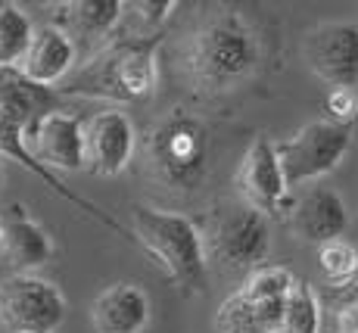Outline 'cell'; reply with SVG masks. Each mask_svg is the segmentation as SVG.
I'll use <instances>...</instances> for the list:
<instances>
[{
	"instance_id": "1",
	"label": "cell",
	"mask_w": 358,
	"mask_h": 333,
	"mask_svg": "<svg viewBox=\"0 0 358 333\" xmlns=\"http://www.w3.org/2000/svg\"><path fill=\"white\" fill-rule=\"evenodd\" d=\"M162 34H128L94 53L78 72L63 81V94L97 97L113 103H143L156 94L159 66L156 47Z\"/></svg>"
},
{
	"instance_id": "2",
	"label": "cell",
	"mask_w": 358,
	"mask_h": 333,
	"mask_svg": "<svg viewBox=\"0 0 358 333\" xmlns=\"http://www.w3.org/2000/svg\"><path fill=\"white\" fill-rule=\"evenodd\" d=\"M262 47L252 25L237 13H218L190 34L184 69L203 94H224L259 69Z\"/></svg>"
},
{
	"instance_id": "3",
	"label": "cell",
	"mask_w": 358,
	"mask_h": 333,
	"mask_svg": "<svg viewBox=\"0 0 358 333\" xmlns=\"http://www.w3.org/2000/svg\"><path fill=\"white\" fill-rule=\"evenodd\" d=\"M134 243L162 268V274L181 293H203L209 283L203 231L194 218L162 212L153 206H134Z\"/></svg>"
},
{
	"instance_id": "4",
	"label": "cell",
	"mask_w": 358,
	"mask_h": 333,
	"mask_svg": "<svg viewBox=\"0 0 358 333\" xmlns=\"http://www.w3.org/2000/svg\"><path fill=\"white\" fill-rule=\"evenodd\" d=\"M147 165L178 193L196 190L209 171V128L190 109L175 106L150 128Z\"/></svg>"
},
{
	"instance_id": "5",
	"label": "cell",
	"mask_w": 358,
	"mask_h": 333,
	"mask_svg": "<svg viewBox=\"0 0 358 333\" xmlns=\"http://www.w3.org/2000/svg\"><path fill=\"white\" fill-rule=\"evenodd\" d=\"M199 231L206 243V259L234 274H252L262 268L271 249L268 215L256 212L246 203H224L212 209Z\"/></svg>"
},
{
	"instance_id": "6",
	"label": "cell",
	"mask_w": 358,
	"mask_h": 333,
	"mask_svg": "<svg viewBox=\"0 0 358 333\" xmlns=\"http://www.w3.org/2000/svg\"><path fill=\"white\" fill-rule=\"evenodd\" d=\"M274 147H278V159L284 165L287 184L299 187L330 175L346 159L349 147H352V125L318 119L302 125L293 137L274 143Z\"/></svg>"
},
{
	"instance_id": "7",
	"label": "cell",
	"mask_w": 358,
	"mask_h": 333,
	"mask_svg": "<svg viewBox=\"0 0 358 333\" xmlns=\"http://www.w3.org/2000/svg\"><path fill=\"white\" fill-rule=\"evenodd\" d=\"M66 318V296L38 274H10L0 283V321L13 333H57Z\"/></svg>"
},
{
	"instance_id": "8",
	"label": "cell",
	"mask_w": 358,
	"mask_h": 333,
	"mask_svg": "<svg viewBox=\"0 0 358 333\" xmlns=\"http://www.w3.org/2000/svg\"><path fill=\"white\" fill-rule=\"evenodd\" d=\"M234 187H237L240 199L256 212L268 215V218L271 215L290 218L296 199L290 197V184H287L284 165L278 159V147L265 134H259L243 153V162L234 175Z\"/></svg>"
},
{
	"instance_id": "9",
	"label": "cell",
	"mask_w": 358,
	"mask_h": 333,
	"mask_svg": "<svg viewBox=\"0 0 358 333\" xmlns=\"http://www.w3.org/2000/svg\"><path fill=\"white\" fill-rule=\"evenodd\" d=\"M306 62L330 87L358 85V25L324 22L306 34Z\"/></svg>"
},
{
	"instance_id": "10",
	"label": "cell",
	"mask_w": 358,
	"mask_h": 333,
	"mask_svg": "<svg viewBox=\"0 0 358 333\" xmlns=\"http://www.w3.org/2000/svg\"><path fill=\"white\" fill-rule=\"evenodd\" d=\"M137 150V131L125 109H103L85 122L87 171L100 178H115L128 169Z\"/></svg>"
},
{
	"instance_id": "11",
	"label": "cell",
	"mask_w": 358,
	"mask_h": 333,
	"mask_svg": "<svg viewBox=\"0 0 358 333\" xmlns=\"http://www.w3.org/2000/svg\"><path fill=\"white\" fill-rule=\"evenodd\" d=\"M31 156L50 171H81L87 169L85 156V122L66 109L44 115L25 131Z\"/></svg>"
},
{
	"instance_id": "12",
	"label": "cell",
	"mask_w": 358,
	"mask_h": 333,
	"mask_svg": "<svg viewBox=\"0 0 358 333\" xmlns=\"http://www.w3.org/2000/svg\"><path fill=\"white\" fill-rule=\"evenodd\" d=\"M287 221H290V231L299 240L327 246L334 240H343L349 227V209L334 187L315 184L293 203V212Z\"/></svg>"
},
{
	"instance_id": "13",
	"label": "cell",
	"mask_w": 358,
	"mask_h": 333,
	"mask_svg": "<svg viewBox=\"0 0 358 333\" xmlns=\"http://www.w3.org/2000/svg\"><path fill=\"white\" fill-rule=\"evenodd\" d=\"M75 59H78L75 41L57 25H44V29L34 31L29 53L19 62V72L34 85L53 87L75 72Z\"/></svg>"
},
{
	"instance_id": "14",
	"label": "cell",
	"mask_w": 358,
	"mask_h": 333,
	"mask_svg": "<svg viewBox=\"0 0 358 333\" xmlns=\"http://www.w3.org/2000/svg\"><path fill=\"white\" fill-rule=\"evenodd\" d=\"M0 218H3V255L16 268V274H31L34 268L50 262V234L31 218L22 203H10L0 212Z\"/></svg>"
},
{
	"instance_id": "15",
	"label": "cell",
	"mask_w": 358,
	"mask_h": 333,
	"mask_svg": "<svg viewBox=\"0 0 358 333\" xmlns=\"http://www.w3.org/2000/svg\"><path fill=\"white\" fill-rule=\"evenodd\" d=\"M91 324L97 333H143L150 324V296L137 283H113L94 299Z\"/></svg>"
},
{
	"instance_id": "16",
	"label": "cell",
	"mask_w": 358,
	"mask_h": 333,
	"mask_svg": "<svg viewBox=\"0 0 358 333\" xmlns=\"http://www.w3.org/2000/svg\"><path fill=\"white\" fill-rule=\"evenodd\" d=\"M57 10V29H63L72 41L109 38L125 16L122 0H75V3H59Z\"/></svg>"
},
{
	"instance_id": "17",
	"label": "cell",
	"mask_w": 358,
	"mask_h": 333,
	"mask_svg": "<svg viewBox=\"0 0 358 333\" xmlns=\"http://www.w3.org/2000/svg\"><path fill=\"white\" fill-rule=\"evenodd\" d=\"M34 25L29 13L16 3L0 6V69H19V62L25 59L34 38Z\"/></svg>"
},
{
	"instance_id": "18",
	"label": "cell",
	"mask_w": 358,
	"mask_h": 333,
	"mask_svg": "<svg viewBox=\"0 0 358 333\" xmlns=\"http://www.w3.org/2000/svg\"><path fill=\"white\" fill-rule=\"evenodd\" d=\"M321 318H324V302L312 290V283L296 281V287L287 296L284 309V327L280 333H321Z\"/></svg>"
},
{
	"instance_id": "19",
	"label": "cell",
	"mask_w": 358,
	"mask_h": 333,
	"mask_svg": "<svg viewBox=\"0 0 358 333\" xmlns=\"http://www.w3.org/2000/svg\"><path fill=\"white\" fill-rule=\"evenodd\" d=\"M296 287V277L284 265H262L252 274H246V283L240 293L252 302H268V299H287L290 290Z\"/></svg>"
},
{
	"instance_id": "20",
	"label": "cell",
	"mask_w": 358,
	"mask_h": 333,
	"mask_svg": "<svg viewBox=\"0 0 358 333\" xmlns=\"http://www.w3.org/2000/svg\"><path fill=\"white\" fill-rule=\"evenodd\" d=\"M215 330L218 333H268V327L262 324L259 309L252 299H246L243 293H231L228 299L218 305L215 315Z\"/></svg>"
},
{
	"instance_id": "21",
	"label": "cell",
	"mask_w": 358,
	"mask_h": 333,
	"mask_svg": "<svg viewBox=\"0 0 358 333\" xmlns=\"http://www.w3.org/2000/svg\"><path fill=\"white\" fill-rule=\"evenodd\" d=\"M318 265L321 274L327 277L330 287H343L358 277V249L346 240H334L318 249Z\"/></svg>"
},
{
	"instance_id": "22",
	"label": "cell",
	"mask_w": 358,
	"mask_h": 333,
	"mask_svg": "<svg viewBox=\"0 0 358 333\" xmlns=\"http://www.w3.org/2000/svg\"><path fill=\"white\" fill-rule=\"evenodd\" d=\"M327 309L334 315L336 333H358V281L330 290Z\"/></svg>"
},
{
	"instance_id": "23",
	"label": "cell",
	"mask_w": 358,
	"mask_h": 333,
	"mask_svg": "<svg viewBox=\"0 0 358 333\" xmlns=\"http://www.w3.org/2000/svg\"><path fill=\"white\" fill-rule=\"evenodd\" d=\"M327 113H330V122L352 125L358 119V94H355V87H334V91L327 94Z\"/></svg>"
},
{
	"instance_id": "24",
	"label": "cell",
	"mask_w": 358,
	"mask_h": 333,
	"mask_svg": "<svg viewBox=\"0 0 358 333\" xmlns=\"http://www.w3.org/2000/svg\"><path fill=\"white\" fill-rule=\"evenodd\" d=\"M131 10H137V19L143 22V29H147V25H156V29H159L165 19L171 16L175 3H134Z\"/></svg>"
},
{
	"instance_id": "25",
	"label": "cell",
	"mask_w": 358,
	"mask_h": 333,
	"mask_svg": "<svg viewBox=\"0 0 358 333\" xmlns=\"http://www.w3.org/2000/svg\"><path fill=\"white\" fill-rule=\"evenodd\" d=\"M0 253H3V218H0Z\"/></svg>"
},
{
	"instance_id": "26",
	"label": "cell",
	"mask_w": 358,
	"mask_h": 333,
	"mask_svg": "<svg viewBox=\"0 0 358 333\" xmlns=\"http://www.w3.org/2000/svg\"><path fill=\"white\" fill-rule=\"evenodd\" d=\"M0 6H3V0H0Z\"/></svg>"
},
{
	"instance_id": "27",
	"label": "cell",
	"mask_w": 358,
	"mask_h": 333,
	"mask_svg": "<svg viewBox=\"0 0 358 333\" xmlns=\"http://www.w3.org/2000/svg\"><path fill=\"white\" fill-rule=\"evenodd\" d=\"M0 178H3V175H0Z\"/></svg>"
},
{
	"instance_id": "28",
	"label": "cell",
	"mask_w": 358,
	"mask_h": 333,
	"mask_svg": "<svg viewBox=\"0 0 358 333\" xmlns=\"http://www.w3.org/2000/svg\"><path fill=\"white\" fill-rule=\"evenodd\" d=\"M355 281H358V277H355Z\"/></svg>"
}]
</instances>
